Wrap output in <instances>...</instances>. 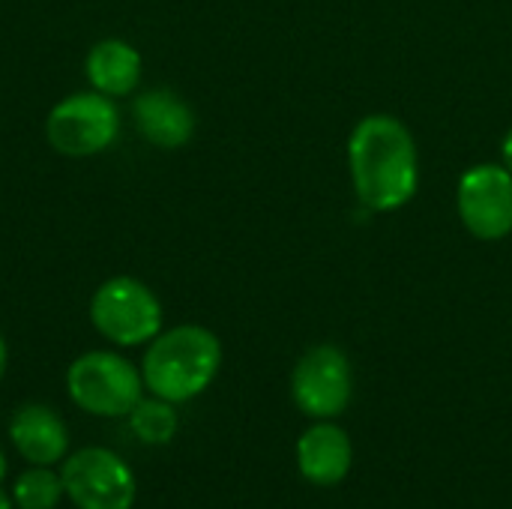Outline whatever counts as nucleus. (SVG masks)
<instances>
[{
	"instance_id": "obj_1",
	"label": "nucleus",
	"mask_w": 512,
	"mask_h": 509,
	"mask_svg": "<svg viewBox=\"0 0 512 509\" xmlns=\"http://www.w3.org/2000/svg\"><path fill=\"white\" fill-rule=\"evenodd\" d=\"M348 168L360 204L375 213L402 210L420 186L417 141L393 114H369L354 126Z\"/></svg>"
},
{
	"instance_id": "obj_2",
	"label": "nucleus",
	"mask_w": 512,
	"mask_h": 509,
	"mask_svg": "<svg viewBox=\"0 0 512 509\" xmlns=\"http://www.w3.org/2000/svg\"><path fill=\"white\" fill-rule=\"evenodd\" d=\"M222 366V342L213 330L201 324H180L162 330L141 363L144 387L171 402L183 405L198 399L219 375Z\"/></svg>"
},
{
	"instance_id": "obj_3",
	"label": "nucleus",
	"mask_w": 512,
	"mask_h": 509,
	"mask_svg": "<svg viewBox=\"0 0 512 509\" xmlns=\"http://www.w3.org/2000/svg\"><path fill=\"white\" fill-rule=\"evenodd\" d=\"M90 321L111 345L138 348L162 333V303L141 279L114 276L93 291Z\"/></svg>"
},
{
	"instance_id": "obj_4",
	"label": "nucleus",
	"mask_w": 512,
	"mask_h": 509,
	"mask_svg": "<svg viewBox=\"0 0 512 509\" xmlns=\"http://www.w3.org/2000/svg\"><path fill=\"white\" fill-rule=\"evenodd\" d=\"M69 399L93 417H129L141 402V369L114 351H87L66 372Z\"/></svg>"
},
{
	"instance_id": "obj_5",
	"label": "nucleus",
	"mask_w": 512,
	"mask_h": 509,
	"mask_svg": "<svg viewBox=\"0 0 512 509\" xmlns=\"http://www.w3.org/2000/svg\"><path fill=\"white\" fill-rule=\"evenodd\" d=\"M120 135L117 102L105 93L84 90L60 99L45 120V138L60 156L84 159L105 153Z\"/></svg>"
},
{
	"instance_id": "obj_6",
	"label": "nucleus",
	"mask_w": 512,
	"mask_h": 509,
	"mask_svg": "<svg viewBox=\"0 0 512 509\" xmlns=\"http://www.w3.org/2000/svg\"><path fill=\"white\" fill-rule=\"evenodd\" d=\"M60 480L78 509H132L138 498L132 468L105 447H81L66 456Z\"/></svg>"
},
{
	"instance_id": "obj_7",
	"label": "nucleus",
	"mask_w": 512,
	"mask_h": 509,
	"mask_svg": "<svg viewBox=\"0 0 512 509\" xmlns=\"http://www.w3.org/2000/svg\"><path fill=\"white\" fill-rule=\"evenodd\" d=\"M354 396L351 360L336 345L309 348L291 372V399L312 420H336Z\"/></svg>"
},
{
	"instance_id": "obj_8",
	"label": "nucleus",
	"mask_w": 512,
	"mask_h": 509,
	"mask_svg": "<svg viewBox=\"0 0 512 509\" xmlns=\"http://www.w3.org/2000/svg\"><path fill=\"white\" fill-rule=\"evenodd\" d=\"M462 225L486 243L504 240L512 231V174L504 162L471 165L456 186Z\"/></svg>"
},
{
	"instance_id": "obj_9",
	"label": "nucleus",
	"mask_w": 512,
	"mask_h": 509,
	"mask_svg": "<svg viewBox=\"0 0 512 509\" xmlns=\"http://www.w3.org/2000/svg\"><path fill=\"white\" fill-rule=\"evenodd\" d=\"M351 462V435L330 420H315L297 441V471L312 486H339L348 477Z\"/></svg>"
},
{
	"instance_id": "obj_10",
	"label": "nucleus",
	"mask_w": 512,
	"mask_h": 509,
	"mask_svg": "<svg viewBox=\"0 0 512 509\" xmlns=\"http://www.w3.org/2000/svg\"><path fill=\"white\" fill-rule=\"evenodd\" d=\"M138 132L159 150H180L195 135V111L168 87L144 90L132 99Z\"/></svg>"
},
{
	"instance_id": "obj_11",
	"label": "nucleus",
	"mask_w": 512,
	"mask_h": 509,
	"mask_svg": "<svg viewBox=\"0 0 512 509\" xmlns=\"http://www.w3.org/2000/svg\"><path fill=\"white\" fill-rule=\"evenodd\" d=\"M9 441L30 465H54L69 453L66 423L48 405L18 408L9 423Z\"/></svg>"
},
{
	"instance_id": "obj_12",
	"label": "nucleus",
	"mask_w": 512,
	"mask_h": 509,
	"mask_svg": "<svg viewBox=\"0 0 512 509\" xmlns=\"http://www.w3.org/2000/svg\"><path fill=\"white\" fill-rule=\"evenodd\" d=\"M141 72V54L126 39H102L84 57V75L90 81V90L105 93L111 99L135 93V87L141 84Z\"/></svg>"
},
{
	"instance_id": "obj_13",
	"label": "nucleus",
	"mask_w": 512,
	"mask_h": 509,
	"mask_svg": "<svg viewBox=\"0 0 512 509\" xmlns=\"http://www.w3.org/2000/svg\"><path fill=\"white\" fill-rule=\"evenodd\" d=\"M129 429L138 441L150 444V447H165L174 435H177V411L171 402L153 396L144 399L129 411Z\"/></svg>"
},
{
	"instance_id": "obj_14",
	"label": "nucleus",
	"mask_w": 512,
	"mask_h": 509,
	"mask_svg": "<svg viewBox=\"0 0 512 509\" xmlns=\"http://www.w3.org/2000/svg\"><path fill=\"white\" fill-rule=\"evenodd\" d=\"M63 495V480L60 474L48 471V465L27 468L12 486V501L18 509H54Z\"/></svg>"
},
{
	"instance_id": "obj_15",
	"label": "nucleus",
	"mask_w": 512,
	"mask_h": 509,
	"mask_svg": "<svg viewBox=\"0 0 512 509\" xmlns=\"http://www.w3.org/2000/svg\"><path fill=\"white\" fill-rule=\"evenodd\" d=\"M501 156H504V168L512 174V129L504 135V144H501Z\"/></svg>"
},
{
	"instance_id": "obj_16",
	"label": "nucleus",
	"mask_w": 512,
	"mask_h": 509,
	"mask_svg": "<svg viewBox=\"0 0 512 509\" xmlns=\"http://www.w3.org/2000/svg\"><path fill=\"white\" fill-rule=\"evenodd\" d=\"M6 363H9V351H6V339H3V333H0V378H3V372H6Z\"/></svg>"
},
{
	"instance_id": "obj_17",
	"label": "nucleus",
	"mask_w": 512,
	"mask_h": 509,
	"mask_svg": "<svg viewBox=\"0 0 512 509\" xmlns=\"http://www.w3.org/2000/svg\"><path fill=\"white\" fill-rule=\"evenodd\" d=\"M0 509H12V498L0 489Z\"/></svg>"
},
{
	"instance_id": "obj_18",
	"label": "nucleus",
	"mask_w": 512,
	"mask_h": 509,
	"mask_svg": "<svg viewBox=\"0 0 512 509\" xmlns=\"http://www.w3.org/2000/svg\"><path fill=\"white\" fill-rule=\"evenodd\" d=\"M3 477H6V456L0 453V480H3Z\"/></svg>"
}]
</instances>
